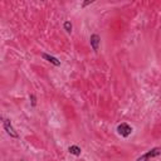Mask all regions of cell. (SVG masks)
Returning a JSON list of instances; mask_svg holds the SVG:
<instances>
[{"mask_svg": "<svg viewBox=\"0 0 161 161\" xmlns=\"http://www.w3.org/2000/svg\"><path fill=\"white\" fill-rule=\"evenodd\" d=\"M161 155V147H154L152 150H150L148 152H146L145 155H142L137 159V161H148L152 157H156V156H160Z\"/></svg>", "mask_w": 161, "mask_h": 161, "instance_id": "obj_1", "label": "cell"}, {"mask_svg": "<svg viewBox=\"0 0 161 161\" xmlns=\"http://www.w3.org/2000/svg\"><path fill=\"white\" fill-rule=\"evenodd\" d=\"M117 132L122 137H128L131 134H132V127H131L130 125L123 122V123H120L117 126Z\"/></svg>", "mask_w": 161, "mask_h": 161, "instance_id": "obj_2", "label": "cell"}, {"mask_svg": "<svg viewBox=\"0 0 161 161\" xmlns=\"http://www.w3.org/2000/svg\"><path fill=\"white\" fill-rule=\"evenodd\" d=\"M3 126H4V128H5V131H7V134L10 136V137H14V139H18L19 137V135L16 134V131L14 130V127L11 126V122H10V120H5L3 121Z\"/></svg>", "mask_w": 161, "mask_h": 161, "instance_id": "obj_3", "label": "cell"}, {"mask_svg": "<svg viewBox=\"0 0 161 161\" xmlns=\"http://www.w3.org/2000/svg\"><path fill=\"white\" fill-rule=\"evenodd\" d=\"M89 43H91V47L94 52H97L99 48V44H101V38L98 34H92L91 38H89Z\"/></svg>", "mask_w": 161, "mask_h": 161, "instance_id": "obj_4", "label": "cell"}, {"mask_svg": "<svg viewBox=\"0 0 161 161\" xmlns=\"http://www.w3.org/2000/svg\"><path fill=\"white\" fill-rule=\"evenodd\" d=\"M42 57H43L44 59H47V61H48L49 63L54 64L56 67H59V65H61V62H59V61H58V59H57L56 57H53V56H49V54H47V53H43V54H42Z\"/></svg>", "mask_w": 161, "mask_h": 161, "instance_id": "obj_5", "label": "cell"}, {"mask_svg": "<svg viewBox=\"0 0 161 161\" xmlns=\"http://www.w3.org/2000/svg\"><path fill=\"white\" fill-rule=\"evenodd\" d=\"M68 151L72 154V155H74V156H79L81 155V148L78 147V146H76V145H72V146H69L68 147Z\"/></svg>", "mask_w": 161, "mask_h": 161, "instance_id": "obj_6", "label": "cell"}, {"mask_svg": "<svg viewBox=\"0 0 161 161\" xmlns=\"http://www.w3.org/2000/svg\"><path fill=\"white\" fill-rule=\"evenodd\" d=\"M63 28H64V30L67 32V33H72V23L70 22H64V24H63Z\"/></svg>", "mask_w": 161, "mask_h": 161, "instance_id": "obj_7", "label": "cell"}, {"mask_svg": "<svg viewBox=\"0 0 161 161\" xmlns=\"http://www.w3.org/2000/svg\"><path fill=\"white\" fill-rule=\"evenodd\" d=\"M30 99H32V106H35V105H37V101H35V97L33 96V94L30 96Z\"/></svg>", "mask_w": 161, "mask_h": 161, "instance_id": "obj_8", "label": "cell"}, {"mask_svg": "<svg viewBox=\"0 0 161 161\" xmlns=\"http://www.w3.org/2000/svg\"><path fill=\"white\" fill-rule=\"evenodd\" d=\"M92 3H93V1H92V0H89V1H85V3H83V4H82V7H83V8H85V7H87V5H89V4H92Z\"/></svg>", "mask_w": 161, "mask_h": 161, "instance_id": "obj_9", "label": "cell"}, {"mask_svg": "<svg viewBox=\"0 0 161 161\" xmlns=\"http://www.w3.org/2000/svg\"><path fill=\"white\" fill-rule=\"evenodd\" d=\"M23 161H24V160H23Z\"/></svg>", "mask_w": 161, "mask_h": 161, "instance_id": "obj_10", "label": "cell"}]
</instances>
